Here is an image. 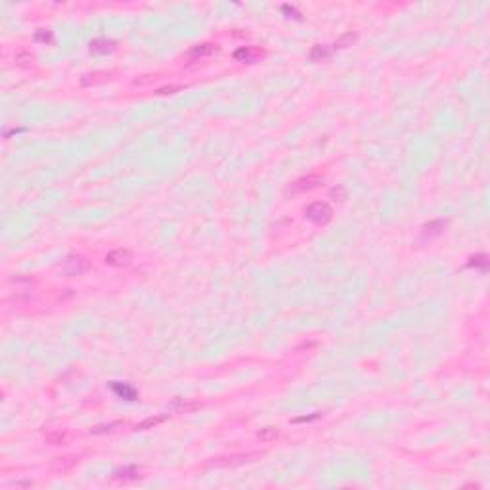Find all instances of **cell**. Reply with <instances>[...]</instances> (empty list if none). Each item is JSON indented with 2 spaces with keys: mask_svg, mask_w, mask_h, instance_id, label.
<instances>
[{
  "mask_svg": "<svg viewBox=\"0 0 490 490\" xmlns=\"http://www.w3.org/2000/svg\"><path fill=\"white\" fill-rule=\"evenodd\" d=\"M167 418H169L167 414H161V416H150V418H146L144 422H140V423L136 425V427H134V431H148V429H154V427L163 423Z\"/></svg>",
  "mask_w": 490,
  "mask_h": 490,
  "instance_id": "12",
  "label": "cell"
},
{
  "mask_svg": "<svg viewBox=\"0 0 490 490\" xmlns=\"http://www.w3.org/2000/svg\"><path fill=\"white\" fill-rule=\"evenodd\" d=\"M282 12H284V14H288L290 18L301 20V14H299V12H297V10L293 8V6H290V4H284V6H282Z\"/></svg>",
  "mask_w": 490,
  "mask_h": 490,
  "instance_id": "23",
  "label": "cell"
},
{
  "mask_svg": "<svg viewBox=\"0 0 490 490\" xmlns=\"http://www.w3.org/2000/svg\"><path fill=\"white\" fill-rule=\"evenodd\" d=\"M358 35L356 33H345V35H341L337 41L334 43V48H347V46H353V43H356Z\"/></svg>",
  "mask_w": 490,
  "mask_h": 490,
  "instance_id": "16",
  "label": "cell"
},
{
  "mask_svg": "<svg viewBox=\"0 0 490 490\" xmlns=\"http://www.w3.org/2000/svg\"><path fill=\"white\" fill-rule=\"evenodd\" d=\"M305 217L314 224H326L332 221L334 209L328 203H324V201H316V203H311L305 209Z\"/></svg>",
  "mask_w": 490,
  "mask_h": 490,
  "instance_id": "2",
  "label": "cell"
},
{
  "mask_svg": "<svg viewBox=\"0 0 490 490\" xmlns=\"http://www.w3.org/2000/svg\"><path fill=\"white\" fill-rule=\"evenodd\" d=\"M263 458V452H247V454H230V456H219L207 462V468H217V469H226V468H236V466H244L249 462H255Z\"/></svg>",
  "mask_w": 490,
  "mask_h": 490,
  "instance_id": "1",
  "label": "cell"
},
{
  "mask_svg": "<svg viewBox=\"0 0 490 490\" xmlns=\"http://www.w3.org/2000/svg\"><path fill=\"white\" fill-rule=\"evenodd\" d=\"M111 389H113V393H115L117 397H121V399H125V401H136V399H138V391H136L134 387H131L129 383H119V381H113Z\"/></svg>",
  "mask_w": 490,
  "mask_h": 490,
  "instance_id": "7",
  "label": "cell"
},
{
  "mask_svg": "<svg viewBox=\"0 0 490 490\" xmlns=\"http://www.w3.org/2000/svg\"><path fill=\"white\" fill-rule=\"evenodd\" d=\"M213 52H217V45H213V43H201V45L192 46V48L188 50V58H194V60H198V58L211 56Z\"/></svg>",
  "mask_w": 490,
  "mask_h": 490,
  "instance_id": "9",
  "label": "cell"
},
{
  "mask_svg": "<svg viewBox=\"0 0 490 490\" xmlns=\"http://www.w3.org/2000/svg\"><path fill=\"white\" fill-rule=\"evenodd\" d=\"M316 418H320V414H314V416H305V418H297V420H293V423H301V422H311V420H316Z\"/></svg>",
  "mask_w": 490,
  "mask_h": 490,
  "instance_id": "25",
  "label": "cell"
},
{
  "mask_svg": "<svg viewBox=\"0 0 490 490\" xmlns=\"http://www.w3.org/2000/svg\"><path fill=\"white\" fill-rule=\"evenodd\" d=\"M45 437L50 445H64L67 441L66 431H62V429H48V431H45Z\"/></svg>",
  "mask_w": 490,
  "mask_h": 490,
  "instance_id": "15",
  "label": "cell"
},
{
  "mask_svg": "<svg viewBox=\"0 0 490 490\" xmlns=\"http://www.w3.org/2000/svg\"><path fill=\"white\" fill-rule=\"evenodd\" d=\"M257 437H259L263 443H270V441H274V439L278 437V429H276V427H265V429H261V431L257 433Z\"/></svg>",
  "mask_w": 490,
  "mask_h": 490,
  "instance_id": "19",
  "label": "cell"
},
{
  "mask_svg": "<svg viewBox=\"0 0 490 490\" xmlns=\"http://www.w3.org/2000/svg\"><path fill=\"white\" fill-rule=\"evenodd\" d=\"M180 90H184L182 85H169V87H161V89L156 90L157 96H165V94H175V92H180Z\"/></svg>",
  "mask_w": 490,
  "mask_h": 490,
  "instance_id": "21",
  "label": "cell"
},
{
  "mask_svg": "<svg viewBox=\"0 0 490 490\" xmlns=\"http://www.w3.org/2000/svg\"><path fill=\"white\" fill-rule=\"evenodd\" d=\"M90 268V261L83 255H67L62 263V272L66 276H81Z\"/></svg>",
  "mask_w": 490,
  "mask_h": 490,
  "instance_id": "3",
  "label": "cell"
},
{
  "mask_svg": "<svg viewBox=\"0 0 490 490\" xmlns=\"http://www.w3.org/2000/svg\"><path fill=\"white\" fill-rule=\"evenodd\" d=\"M115 46H117V43L111 39H94V41H90L89 48L92 54H110L115 50Z\"/></svg>",
  "mask_w": 490,
  "mask_h": 490,
  "instance_id": "8",
  "label": "cell"
},
{
  "mask_svg": "<svg viewBox=\"0 0 490 490\" xmlns=\"http://www.w3.org/2000/svg\"><path fill=\"white\" fill-rule=\"evenodd\" d=\"M322 180L324 178H322L320 175H307V177H303V178L295 180L290 188H288V194H299V192L314 190V188H318V186L322 184Z\"/></svg>",
  "mask_w": 490,
  "mask_h": 490,
  "instance_id": "4",
  "label": "cell"
},
{
  "mask_svg": "<svg viewBox=\"0 0 490 490\" xmlns=\"http://www.w3.org/2000/svg\"><path fill=\"white\" fill-rule=\"evenodd\" d=\"M446 221H443V219H439V221H431V223H427L422 228V236L423 238H433V236H439L443 230L446 228Z\"/></svg>",
  "mask_w": 490,
  "mask_h": 490,
  "instance_id": "11",
  "label": "cell"
},
{
  "mask_svg": "<svg viewBox=\"0 0 490 490\" xmlns=\"http://www.w3.org/2000/svg\"><path fill=\"white\" fill-rule=\"evenodd\" d=\"M330 196H332V198H339V201H341L345 198V190H343V188H334V190L330 192Z\"/></svg>",
  "mask_w": 490,
  "mask_h": 490,
  "instance_id": "24",
  "label": "cell"
},
{
  "mask_svg": "<svg viewBox=\"0 0 490 490\" xmlns=\"http://www.w3.org/2000/svg\"><path fill=\"white\" fill-rule=\"evenodd\" d=\"M468 267L469 268L479 267L481 270H487V268H489V257H487V255H475V257H471V259H469Z\"/></svg>",
  "mask_w": 490,
  "mask_h": 490,
  "instance_id": "18",
  "label": "cell"
},
{
  "mask_svg": "<svg viewBox=\"0 0 490 490\" xmlns=\"http://www.w3.org/2000/svg\"><path fill=\"white\" fill-rule=\"evenodd\" d=\"M113 479L136 481V479H142V475H140V469L136 468V466H125V468L115 469V471H113Z\"/></svg>",
  "mask_w": 490,
  "mask_h": 490,
  "instance_id": "10",
  "label": "cell"
},
{
  "mask_svg": "<svg viewBox=\"0 0 490 490\" xmlns=\"http://www.w3.org/2000/svg\"><path fill=\"white\" fill-rule=\"evenodd\" d=\"M133 261V253L129 249H113L106 255V265L110 267H127Z\"/></svg>",
  "mask_w": 490,
  "mask_h": 490,
  "instance_id": "6",
  "label": "cell"
},
{
  "mask_svg": "<svg viewBox=\"0 0 490 490\" xmlns=\"http://www.w3.org/2000/svg\"><path fill=\"white\" fill-rule=\"evenodd\" d=\"M330 54H332L330 46L316 45V46H312V50H311V54H309V58H311L312 62H322V60H328V58H330Z\"/></svg>",
  "mask_w": 490,
  "mask_h": 490,
  "instance_id": "14",
  "label": "cell"
},
{
  "mask_svg": "<svg viewBox=\"0 0 490 490\" xmlns=\"http://www.w3.org/2000/svg\"><path fill=\"white\" fill-rule=\"evenodd\" d=\"M110 79V73H104V71H96V73H89L81 79V85L83 87H90V85H98V83H106Z\"/></svg>",
  "mask_w": 490,
  "mask_h": 490,
  "instance_id": "13",
  "label": "cell"
},
{
  "mask_svg": "<svg viewBox=\"0 0 490 490\" xmlns=\"http://www.w3.org/2000/svg\"><path fill=\"white\" fill-rule=\"evenodd\" d=\"M123 425H125V423H123V422H113V423H108V425H98V427L90 429V433H92V435H102V433H113V431L121 429Z\"/></svg>",
  "mask_w": 490,
  "mask_h": 490,
  "instance_id": "17",
  "label": "cell"
},
{
  "mask_svg": "<svg viewBox=\"0 0 490 490\" xmlns=\"http://www.w3.org/2000/svg\"><path fill=\"white\" fill-rule=\"evenodd\" d=\"M263 56H265V50L259 46H244V48L234 52V58L238 62H247V64H253L257 60H261Z\"/></svg>",
  "mask_w": 490,
  "mask_h": 490,
  "instance_id": "5",
  "label": "cell"
},
{
  "mask_svg": "<svg viewBox=\"0 0 490 490\" xmlns=\"http://www.w3.org/2000/svg\"><path fill=\"white\" fill-rule=\"evenodd\" d=\"M35 41L37 43H52V33L48 29H39L35 33Z\"/></svg>",
  "mask_w": 490,
  "mask_h": 490,
  "instance_id": "22",
  "label": "cell"
},
{
  "mask_svg": "<svg viewBox=\"0 0 490 490\" xmlns=\"http://www.w3.org/2000/svg\"><path fill=\"white\" fill-rule=\"evenodd\" d=\"M31 62H33V56H31L29 52H20V54H16V66L25 67V66H29Z\"/></svg>",
  "mask_w": 490,
  "mask_h": 490,
  "instance_id": "20",
  "label": "cell"
}]
</instances>
